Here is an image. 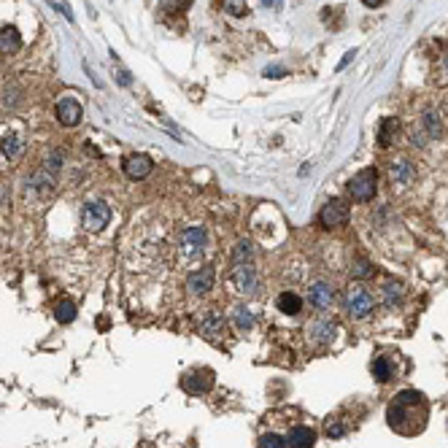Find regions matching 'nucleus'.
I'll use <instances>...</instances> for the list:
<instances>
[{
    "label": "nucleus",
    "mask_w": 448,
    "mask_h": 448,
    "mask_svg": "<svg viewBox=\"0 0 448 448\" xmlns=\"http://www.w3.org/2000/svg\"><path fill=\"white\" fill-rule=\"evenodd\" d=\"M386 424L402 438H419L429 424V399L419 389H402L386 405Z\"/></svg>",
    "instance_id": "obj_1"
},
{
    "label": "nucleus",
    "mask_w": 448,
    "mask_h": 448,
    "mask_svg": "<svg viewBox=\"0 0 448 448\" xmlns=\"http://www.w3.org/2000/svg\"><path fill=\"white\" fill-rule=\"evenodd\" d=\"M343 308H346V313L354 322L368 319L375 308L373 292L368 286H362V284H351L349 289H346V295H343Z\"/></svg>",
    "instance_id": "obj_2"
},
{
    "label": "nucleus",
    "mask_w": 448,
    "mask_h": 448,
    "mask_svg": "<svg viewBox=\"0 0 448 448\" xmlns=\"http://www.w3.org/2000/svg\"><path fill=\"white\" fill-rule=\"evenodd\" d=\"M208 249V230L203 224H187L178 235V254L184 259H200Z\"/></svg>",
    "instance_id": "obj_3"
},
{
    "label": "nucleus",
    "mask_w": 448,
    "mask_h": 448,
    "mask_svg": "<svg viewBox=\"0 0 448 448\" xmlns=\"http://www.w3.org/2000/svg\"><path fill=\"white\" fill-rule=\"evenodd\" d=\"M230 286H232V292L241 295V298H254V295L259 292V273H257V268H254L251 262L235 265L232 273H230Z\"/></svg>",
    "instance_id": "obj_4"
},
{
    "label": "nucleus",
    "mask_w": 448,
    "mask_h": 448,
    "mask_svg": "<svg viewBox=\"0 0 448 448\" xmlns=\"http://www.w3.org/2000/svg\"><path fill=\"white\" fill-rule=\"evenodd\" d=\"M370 375L375 384H389L399 375V351H378L370 362Z\"/></svg>",
    "instance_id": "obj_5"
},
{
    "label": "nucleus",
    "mask_w": 448,
    "mask_h": 448,
    "mask_svg": "<svg viewBox=\"0 0 448 448\" xmlns=\"http://www.w3.org/2000/svg\"><path fill=\"white\" fill-rule=\"evenodd\" d=\"M111 222V208L105 200H87L81 208V224L87 232H103Z\"/></svg>",
    "instance_id": "obj_6"
},
{
    "label": "nucleus",
    "mask_w": 448,
    "mask_h": 448,
    "mask_svg": "<svg viewBox=\"0 0 448 448\" xmlns=\"http://www.w3.org/2000/svg\"><path fill=\"white\" fill-rule=\"evenodd\" d=\"M378 192V171L375 168H365L349 181V195L354 203H368L375 198Z\"/></svg>",
    "instance_id": "obj_7"
},
{
    "label": "nucleus",
    "mask_w": 448,
    "mask_h": 448,
    "mask_svg": "<svg viewBox=\"0 0 448 448\" xmlns=\"http://www.w3.org/2000/svg\"><path fill=\"white\" fill-rule=\"evenodd\" d=\"M214 384H216V373L211 368H195V370L181 375V389L187 395H192V397H200V395L211 392Z\"/></svg>",
    "instance_id": "obj_8"
},
{
    "label": "nucleus",
    "mask_w": 448,
    "mask_h": 448,
    "mask_svg": "<svg viewBox=\"0 0 448 448\" xmlns=\"http://www.w3.org/2000/svg\"><path fill=\"white\" fill-rule=\"evenodd\" d=\"M305 338H308V343L311 346H329L335 338H338V324L332 322V319H313V322L305 324Z\"/></svg>",
    "instance_id": "obj_9"
},
{
    "label": "nucleus",
    "mask_w": 448,
    "mask_h": 448,
    "mask_svg": "<svg viewBox=\"0 0 448 448\" xmlns=\"http://www.w3.org/2000/svg\"><path fill=\"white\" fill-rule=\"evenodd\" d=\"M349 216H351L349 203H346V200H338V198L324 203V208L319 211V222H322L327 230H338V227L349 224Z\"/></svg>",
    "instance_id": "obj_10"
},
{
    "label": "nucleus",
    "mask_w": 448,
    "mask_h": 448,
    "mask_svg": "<svg viewBox=\"0 0 448 448\" xmlns=\"http://www.w3.org/2000/svg\"><path fill=\"white\" fill-rule=\"evenodd\" d=\"M214 281H216L214 268L203 265V268H198V270H192V273L187 275V292H189L192 298H205V295H211Z\"/></svg>",
    "instance_id": "obj_11"
},
{
    "label": "nucleus",
    "mask_w": 448,
    "mask_h": 448,
    "mask_svg": "<svg viewBox=\"0 0 448 448\" xmlns=\"http://www.w3.org/2000/svg\"><path fill=\"white\" fill-rule=\"evenodd\" d=\"M200 335H203L205 341H216V343L227 335V322H224V316L216 311V308H208V311L200 316Z\"/></svg>",
    "instance_id": "obj_12"
},
{
    "label": "nucleus",
    "mask_w": 448,
    "mask_h": 448,
    "mask_svg": "<svg viewBox=\"0 0 448 448\" xmlns=\"http://www.w3.org/2000/svg\"><path fill=\"white\" fill-rule=\"evenodd\" d=\"M308 302H311V308H316L322 313L332 311V305H335V286L327 284V281H313L308 286Z\"/></svg>",
    "instance_id": "obj_13"
},
{
    "label": "nucleus",
    "mask_w": 448,
    "mask_h": 448,
    "mask_svg": "<svg viewBox=\"0 0 448 448\" xmlns=\"http://www.w3.org/2000/svg\"><path fill=\"white\" fill-rule=\"evenodd\" d=\"M316 446V429L308 424H298L286 432V448H313Z\"/></svg>",
    "instance_id": "obj_14"
},
{
    "label": "nucleus",
    "mask_w": 448,
    "mask_h": 448,
    "mask_svg": "<svg viewBox=\"0 0 448 448\" xmlns=\"http://www.w3.org/2000/svg\"><path fill=\"white\" fill-rule=\"evenodd\" d=\"M57 122L65 127H76L81 122V103L74 98H62L57 103Z\"/></svg>",
    "instance_id": "obj_15"
},
{
    "label": "nucleus",
    "mask_w": 448,
    "mask_h": 448,
    "mask_svg": "<svg viewBox=\"0 0 448 448\" xmlns=\"http://www.w3.org/2000/svg\"><path fill=\"white\" fill-rule=\"evenodd\" d=\"M413 175H416V168L411 165L408 157H395V160L389 162V181H395V187H397V184H411Z\"/></svg>",
    "instance_id": "obj_16"
},
{
    "label": "nucleus",
    "mask_w": 448,
    "mask_h": 448,
    "mask_svg": "<svg viewBox=\"0 0 448 448\" xmlns=\"http://www.w3.org/2000/svg\"><path fill=\"white\" fill-rule=\"evenodd\" d=\"M125 173L130 178H135V181H141V178H146L151 173V168H154V162H151L146 154H130L125 160Z\"/></svg>",
    "instance_id": "obj_17"
},
{
    "label": "nucleus",
    "mask_w": 448,
    "mask_h": 448,
    "mask_svg": "<svg viewBox=\"0 0 448 448\" xmlns=\"http://www.w3.org/2000/svg\"><path fill=\"white\" fill-rule=\"evenodd\" d=\"M381 302H384V308H389V311L402 308V302H405V286H402L399 281H386V284L381 286Z\"/></svg>",
    "instance_id": "obj_18"
},
{
    "label": "nucleus",
    "mask_w": 448,
    "mask_h": 448,
    "mask_svg": "<svg viewBox=\"0 0 448 448\" xmlns=\"http://www.w3.org/2000/svg\"><path fill=\"white\" fill-rule=\"evenodd\" d=\"M230 319H232V327L238 329V332H251L254 327H257V319H254V313H251V308L246 302H238V305H232V311H230Z\"/></svg>",
    "instance_id": "obj_19"
},
{
    "label": "nucleus",
    "mask_w": 448,
    "mask_h": 448,
    "mask_svg": "<svg viewBox=\"0 0 448 448\" xmlns=\"http://www.w3.org/2000/svg\"><path fill=\"white\" fill-rule=\"evenodd\" d=\"M351 429H354V422H349V419H346V416H341V413H335V416L324 419V435H327L329 440H341V438H346Z\"/></svg>",
    "instance_id": "obj_20"
},
{
    "label": "nucleus",
    "mask_w": 448,
    "mask_h": 448,
    "mask_svg": "<svg viewBox=\"0 0 448 448\" xmlns=\"http://www.w3.org/2000/svg\"><path fill=\"white\" fill-rule=\"evenodd\" d=\"M275 308H278L284 316H298L300 311H302V298H300L298 292H292V289H284V292L275 298Z\"/></svg>",
    "instance_id": "obj_21"
},
{
    "label": "nucleus",
    "mask_w": 448,
    "mask_h": 448,
    "mask_svg": "<svg viewBox=\"0 0 448 448\" xmlns=\"http://www.w3.org/2000/svg\"><path fill=\"white\" fill-rule=\"evenodd\" d=\"M397 135H399V122L395 117H386V119L381 122V127H378V146H381V149H389V146L397 141Z\"/></svg>",
    "instance_id": "obj_22"
},
{
    "label": "nucleus",
    "mask_w": 448,
    "mask_h": 448,
    "mask_svg": "<svg viewBox=\"0 0 448 448\" xmlns=\"http://www.w3.org/2000/svg\"><path fill=\"white\" fill-rule=\"evenodd\" d=\"M22 49V35L17 27H3L0 30V51L3 54H17Z\"/></svg>",
    "instance_id": "obj_23"
},
{
    "label": "nucleus",
    "mask_w": 448,
    "mask_h": 448,
    "mask_svg": "<svg viewBox=\"0 0 448 448\" xmlns=\"http://www.w3.org/2000/svg\"><path fill=\"white\" fill-rule=\"evenodd\" d=\"M76 302L74 300H60L57 305H54V319L60 324H71L76 319Z\"/></svg>",
    "instance_id": "obj_24"
},
{
    "label": "nucleus",
    "mask_w": 448,
    "mask_h": 448,
    "mask_svg": "<svg viewBox=\"0 0 448 448\" xmlns=\"http://www.w3.org/2000/svg\"><path fill=\"white\" fill-rule=\"evenodd\" d=\"M427 132V138H440V132H443V125H440V117L435 114V111H427L422 117V125H419Z\"/></svg>",
    "instance_id": "obj_25"
},
{
    "label": "nucleus",
    "mask_w": 448,
    "mask_h": 448,
    "mask_svg": "<svg viewBox=\"0 0 448 448\" xmlns=\"http://www.w3.org/2000/svg\"><path fill=\"white\" fill-rule=\"evenodd\" d=\"M19 151H22V144H19V138H17L14 132L3 135V141H0V154H3L6 160H17Z\"/></svg>",
    "instance_id": "obj_26"
},
{
    "label": "nucleus",
    "mask_w": 448,
    "mask_h": 448,
    "mask_svg": "<svg viewBox=\"0 0 448 448\" xmlns=\"http://www.w3.org/2000/svg\"><path fill=\"white\" fill-rule=\"evenodd\" d=\"M351 275L354 278H373L375 275V268H373V262H368V259H362V257H356L354 262H351Z\"/></svg>",
    "instance_id": "obj_27"
},
{
    "label": "nucleus",
    "mask_w": 448,
    "mask_h": 448,
    "mask_svg": "<svg viewBox=\"0 0 448 448\" xmlns=\"http://www.w3.org/2000/svg\"><path fill=\"white\" fill-rule=\"evenodd\" d=\"M232 259H235V265L251 262V259H254V246H251L249 241H238V246L232 251Z\"/></svg>",
    "instance_id": "obj_28"
},
{
    "label": "nucleus",
    "mask_w": 448,
    "mask_h": 448,
    "mask_svg": "<svg viewBox=\"0 0 448 448\" xmlns=\"http://www.w3.org/2000/svg\"><path fill=\"white\" fill-rule=\"evenodd\" d=\"M257 448H286V438H281L275 432H265V435H259Z\"/></svg>",
    "instance_id": "obj_29"
},
{
    "label": "nucleus",
    "mask_w": 448,
    "mask_h": 448,
    "mask_svg": "<svg viewBox=\"0 0 448 448\" xmlns=\"http://www.w3.org/2000/svg\"><path fill=\"white\" fill-rule=\"evenodd\" d=\"M246 0H224V11L232 14V17H243L246 14Z\"/></svg>",
    "instance_id": "obj_30"
},
{
    "label": "nucleus",
    "mask_w": 448,
    "mask_h": 448,
    "mask_svg": "<svg viewBox=\"0 0 448 448\" xmlns=\"http://www.w3.org/2000/svg\"><path fill=\"white\" fill-rule=\"evenodd\" d=\"M189 3H192V0H160V8L171 14V11H184Z\"/></svg>",
    "instance_id": "obj_31"
},
{
    "label": "nucleus",
    "mask_w": 448,
    "mask_h": 448,
    "mask_svg": "<svg viewBox=\"0 0 448 448\" xmlns=\"http://www.w3.org/2000/svg\"><path fill=\"white\" fill-rule=\"evenodd\" d=\"M427 141H429V138H427V132H424L422 127H416V130L411 132V144H413V146H424Z\"/></svg>",
    "instance_id": "obj_32"
},
{
    "label": "nucleus",
    "mask_w": 448,
    "mask_h": 448,
    "mask_svg": "<svg viewBox=\"0 0 448 448\" xmlns=\"http://www.w3.org/2000/svg\"><path fill=\"white\" fill-rule=\"evenodd\" d=\"M284 74H286L284 68H265V71H262V76H265V78H281Z\"/></svg>",
    "instance_id": "obj_33"
},
{
    "label": "nucleus",
    "mask_w": 448,
    "mask_h": 448,
    "mask_svg": "<svg viewBox=\"0 0 448 448\" xmlns=\"http://www.w3.org/2000/svg\"><path fill=\"white\" fill-rule=\"evenodd\" d=\"M351 60H354V51H349V54H346V57L341 60V65H338V68H346V65H349Z\"/></svg>",
    "instance_id": "obj_34"
},
{
    "label": "nucleus",
    "mask_w": 448,
    "mask_h": 448,
    "mask_svg": "<svg viewBox=\"0 0 448 448\" xmlns=\"http://www.w3.org/2000/svg\"><path fill=\"white\" fill-rule=\"evenodd\" d=\"M284 0H262V6H268V8H275V6H281Z\"/></svg>",
    "instance_id": "obj_35"
},
{
    "label": "nucleus",
    "mask_w": 448,
    "mask_h": 448,
    "mask_svg": "<svg viewBox=\"0 0 448 448\" xmlns=\"http://www.w3.org/2000/svg\"><path fill=\"white\" fill-rule=\"evenodd\" d=\"M362 3H365V6H370V8H378L384 0H362Z\"/></svg>",
    "instance_id": "obj_36"
},
{
    "label": "nucleus",
    "mask_w": 448,
    "mask_h": 448,
    "mask_svg": "<svg viewBox=\"0 0 448 448\" xmlns=\"http://www.w3.org/2000/svg\"><path fill=\"white\" fill-rule=\"evenodd\" d=\"M443 68H446V74H448V57L443 60Z\"/></svg>",
    "instance_id": "obj_37"
}]
</instances>
